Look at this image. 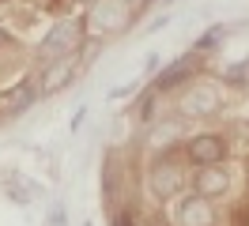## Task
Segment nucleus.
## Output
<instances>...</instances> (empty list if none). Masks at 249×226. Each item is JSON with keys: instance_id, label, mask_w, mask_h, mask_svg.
Masks as SVG:
<instances>
[{"instance_id": "obj_2", "label": "nucleus", "mask_w": 249, "mask_h": 226, "mask_svg": "<svg viewBox=\"0 0 249 226\" xmlns=\"http://www.w3.org/2000/svg\"><path fill=\"white\" fill-rule=\"evenodd\" d=\"M178 109L185 117H212L223 109V87L212 79H189V87L178 98Z\"/></svg>"}, {"instance_id": "obj_12", "label": "nucleus", "mask_w": 249, "mask_h": 226, "mask_svg": "<svg viewBox=\"0 0 249 226\" xmlns=\"http://www.w3.org/2000/svg\"><path fill=\"white\" fill-rule=\"evenodd\" d=\"M109 226H136V215L132 211H113V223Z\"/></svg>"}, {"instance_id": "obj_1", "label": "nucleus", "mask_w": 249, "mask_h": 226, "mask_svg": "<svg viewBox=\"0 0 249 226\" xmlns=\"http://www.w3.org/2000/svg\"><path fill=\"white\" fill-rule=\"evenodd\" d=\"M147 192L155 196L159 204H170L181 196V189L189 185V174H185V155L181 151H162L155 162L147 166Z\"/></svg>"}, {"instance_id": "obj_7", "label": "nucleus", "mask_w": 249, "mask_h": 226, "mask_svg": "<svg viewBox=\"0 0 249 226\" xmlns=\"http://www.w3.org/2000/svg\"><path fill=\"white\" fill-rule=\"evenodd\" d=\"M124 19H128V0H94L87 23L98 34H113V30L124 27Z\"/></svg>"}, {"instance_id": "obj_9", "label": "nucleus", "mask_w": 249, "mask_h": 226, "mask_svg": "<svg viewBox=\"0 0 249 226\" xmlns=\"http://www.w3.org/2000/svg\"><path fill=\"white\" fill-rule=\"evenodd\" d=\"M34 98H38V87H34L31 79H23V83H16L12 90L0 94V113H4V117H16V113H23Z\"/></svg>"}, {"instance_id": "obj_13", "label": "nucleus", "mask_w": 249, "mask_h": 226, "mask_svg": "<svg viewBox=\"0 0 249 226\" xmlns=\"http://www.w3.org/2000/svg\"><path fill=\"white\" fill-rule=\"evenodd\" d=\"M49 226H64V211H53V215H49Z\"/></svg>"}, {"instance_id": "obj_10", "label": "nucleus", "mask_w": 249, "mask_h": 226, "mask_svg": "<svg viewBox=\"0 0 249 226\" xmlns=\"http://www.w3.org/2000/svg\"><path fill=\"white\" fill-rule=\"evenodd\" d=\"M193 75H196V64H193V60H174L170 68L155 79V90H159V94H166V90H174V87H185Z\"/></svg>"}, {"instance_id": "obj_11", "label": "nucleus", "mask_w": 249, "mask_h": 226, "mask_svg": "<svg viewBox=\"0 0 249 226\" xmlns=\"http://www.w3.org/2000/svg\"><path fill=\"white\" fill-rule=\"evenodd\" d=\"M231 226H249V204H238V208H234Z\"/></svg>"}, {"instance_id": "obj_3", "label": "nucleus", "mask_w": 249, "mask_h": 226, "mask_svg": "<svg viewBox=\"0 0 249 226\" xmlns=\"http://www.w3.org/2000/svg\"><path fill=\"white\" fill-rule=\"evenodd\" d=\"M79 45H83V19H64L46 34L42 42V60H57V57H72Z\"/></svg>"}, {"instance_id": "obj_5", "label": "nucleus", "mask_w": 249, "mask_h": 226, "mask_svg": "<svg viewBox=\"0 0 249 226\" xmlns=\"http://www.w3.org/2000/svg\"><path fill=\"white\" fill-rule=\"evenodd\" d=\"M227 158V139L219 132H196L185 139V162L193 166H215Z\"/></svg>"}, {"instance_id": "obj_8", "label": "nucleus", "mask_w": 249, "mask_h": 226, "mask_svg": "<svg viewBox=\"0 0 249 226\" xmlns=\"http://www.w3.org/2000/svg\"><path fill=\"white\" fill-rule=\"evenodd\" d=\"M76 72H79L76 53H72V57H57V60H49L46 68H42V83H38V90H42V94H57L61 87H68V83L76 79Z\"/></svg>"}, {"instance_id": "obj_6", "label": "nucleus", "mask_w": 249, "mask_h": 226, "mask_svg": "<svg viewBox=\"0 0 249 226\" xmlns=\"http://www.w3.org/2000/svg\"><path fill=\"white\" fill-rule=\"evenodd\" d=\"M189 185H193V192H196V196L223 200V196L231 192V170H227L223 162H215V166H196V174L189 177Z\"/></svg>"}, {"instance_id": "obj_4", "label": "nucleus", "mask_w": 249, "mask_h": 226, "mask_svg": "<svg viewBox=\"0 0 249 226\" xmlns=\"http://www.w3.org/2000/svg\"><path fill=\"white\" fill-rule=\"evenodd\" d=\"M219 215H215V200L208 196H178L174 204V226H215Z\"/></svg>"}]
</instances>
